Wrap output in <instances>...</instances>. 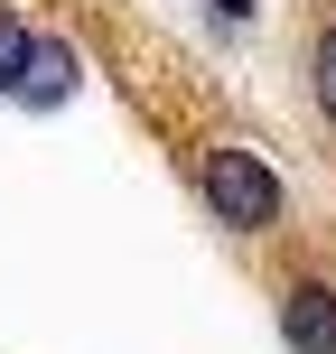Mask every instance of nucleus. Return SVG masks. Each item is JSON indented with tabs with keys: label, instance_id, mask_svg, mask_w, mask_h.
Returning <instances> with one entry per match:
<instances>
[{
	"label": "nucleus",
	"instance_id": "nucleus-1",
	"mask_svg": "<svg viewBox=\"0 0 336 354\" xmlns=\"http://www.w3.org/2000/svg\"><path fill=\"white\" fill-rule=\"evenodd\" d=\"M206 205L233 233H262V224H281V177L252 159V149H215L206 159Z\"/></svg>",
	"mask_w": 336,
	"mask_h": 354
},
{
	"label": "nucleus",
	"instance_id": "nucleus-2",
	"mask_svg": "<svg viewBox=\"0 0 336 354\" xmlns=\"http://www.w3.org/2000/svg\"><path fill=\"white\" fill-rule=\"evenodd\" d=\"M19 103H37V112H47V103H66V93H75V47H56V37H28V66H19Z\"/></svg>",
	"mask_w": 336,
	"mask_h": 354
},
{
	"label": "nucleus",
	"instance_id": "nucleus-3",
	"mask_svg": "<svg viewBox=\"0 0 336 354\" xmlns=\"http://www.w3.org/2000/svg\"><path fill=\"white\" fill-rule=\"evenodd\" d=\"M281 326H290L299 354H336V299H327L318 280H299V289L281 299Z\"/></svg>",
	"mask_w": 336,
	"mask_h": 354
},
{
	"label": "nucleus",
	"instance_id": "nucleus-4",
	"mask_svg": "<svg viewBox=\"0 0 336 354\" xmlns=\"http://www.w3.org/2000/svg\"><path fill=\"white\" fill-rule=\"evenodd\" d=\"M28 37H37L28 19H10V10H0V93L19 84V66H28Z\"/></svg>",
	"mask_w": 336,
	"mask_h": 354
},
{
	"label": "nucleus",
	"instance_id": "nucleus-5",
	"mask_svg": "<svg viewBox=\"0 0 336 354\" xmlns=\"http://www.w3.org/2000/svg\"><path fill=\"white\" fill-rule=\"evenodd\" d=\"M318 112H327V122H336V19H327V28H318Z\"/></svg>",
	"mask_w": 336,
	"mask_h": 354
},
{
	"label": "nucleus",
	"instance_id": "nucleus-6",
	"mask_svg": "<svg viewBox=\"0 0 336 354\" xmlns=\"http://www.w3.org/2000/svg\"><path fill=\"white\" fill-rule=\"evenodd\" d=\"M215 10H224V19H252V0H215Z\"/></svg>",
	"mask_w": 336,
	"mask_h": 354
}]
</instances>
